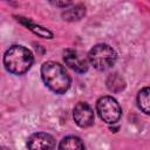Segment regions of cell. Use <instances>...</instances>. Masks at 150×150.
<instances>
[{
    "mask_svg": "<svg viewBox=\"0 0 150 150\" xmlns=\"http://www.w3.org/2000/svg\"><path fill=\"white\" fill-rule=\"evenodd\" d=\"M137 104L144 114L150 115V87H145L138 91Z\"/></svg>",
    "mask_w": 150,
    "mask_h": 150,
    "instance_id": "8",
    "label": "cell"
},
{
    "mask_svg": "<svg viewBox=\"0 0 150 150\" xmlns=\"http://www.w3.org/2000/svg\"><path fill=\"white\" fill-rule=\"evenodd\" d=\"M20 21H21L23 25H26L32 32H34L35 34H38L39 36H42V38H46V39L53 38V33L49 32L47 28H43V27H41V26H36V25H34V23H32L30 21H27V20H22V18H20Z\"/></svg>",
    "mask_w": 150,
    "mask_h": 150,
    "instance_id": "12",
    "label": "cell"
},
{
    "mask_svg": "<svg viewBox=\"0 0 150 150\" xmlns=\"http://www.w3.org/2000/svg\"><path fill=\"white\" fill-rule=\"evenodd\" d=\"M96 110L100 118L108 124H115L122 115V109L112 96L100 97L96 103Z\"/></svg>",
    "mask_w": 150,
    "mask_h": 150,
    "instance_id": "4",
    "label": "cell"
},
{
    "mask_svg": "<svg viewBox=\"0 0 150 150\" xmlns=\"http://www.w3.org/2000/svg\"><path fill=\"white\" fill-rule=\"evenodd\" d=\"M75 123L81 128H88L94 123V111L86 102H79L73 110Z\"/></svg>",
    "mask_w": 150,
    "mask_h": 150,
    "instance_id": "6",
    "label": "cell"
},
{
    "mask_svg": "<svg viewBox=\"0 0 150 150\" xmlns=\"http://www.w3.org/2000/svg\"><path fill=\"white\" fill-rule=\"evenodd\" d=\"M49 2L56 7H66L71 2V0H49Z\"/></svg>",
    "mask_w": 150,
    "mask_h": 150,
    "instance_id": "13",
    "label": "cell"
},
{
    "mask_svg": "<svg viewBox=\"0 0 150 150\" xmlns=\"http://www.w3.org/2000/svg\"><path fill=\"white\" fill-rule=\"evenodd\" d=\"M63 60H64L66 64L76 73L83 74L88 70L87 59L76 49H71V48L66 49L63 52Z\"/></svg>",
    "mask_w": 150,
    "mask_h": 150,
    "instance_id": "5",
    "label": "cell"
},
{
    "mask_svg": "<svg viewBox=\"0 0 150 150\" xmlns=\"http://www.w3.org/2000/svg\"><path fill=\"white\" fill-rule=\"evenodd\" d=\"M84 14H86V8L82 5H76L71 8L66 9V12L62 13V16L67 21H75L83 18Z\"/></svg>",
    "mask_w": 150,
    "mask_h": 150,
    "instance_id": "9",
    "label": "cell"
},
{
    "mask_svg": "<svg viewBox=\"0 0 150 150\" xmlns=\"http://www.w3.org/2000/svg\"><path fill=\"white\" fill-rule=\"evenodd\" d=\"M107 86L108 88L114 91V93H118L121 90L124 89V80L118 75V74H111L108 80H107Z\"/></svg>",
    "mask_w": 150,
    "mask_h": 150,
    "instance_id": "11",
    "label": "cell"
},
{
    "mask_svg": "<svg viewBox=\"0 0 150 150\" xmlns=\"http://www.w3.org/2000/svg\"><path fill=\"white\" fill-rule=\"evenodd\" d=\"M41 77L45 84L55 94H64L69 89L71 82L64 67L54 61H48L42 64Z\"/></svg>",
    "mask_w": 150,
    "mask_h": 150,
    "instance_id": "1",
    "label": "cell"
},
{
    "mask_svg": "<svg viewBox=\"0 0 150 150\" xmlns=\"http://www.w3.org/2000/svg\"><path fill=\"white\" fill-rule=\"evenodd\" d=\"M27 146L29 149H54L55 139L47 132H35L28 137Z\"/></svg>",
    "mask_w": 150,
    "mask_h": 150,
    "instance_id": "7",
    "label": "cell"
},
{
    "mask_svg": "<svg viewBox=\"0 0 150 150\" xmlns=\"http://www.w3.org/2000/svg\"><path fill=\"white\" fill-rule=\"evenodd\" d=\"M34 61L32 52L23 46H12L4 55V64L7 71L14 75H22L29 70Z\"/></svg>",
    "mask_w": 150,
    "mask_h": 150,
    "instance_id": "2",
    "label": "cell"
},
{
    "mask_svg": "<svg viewBox=\"0 0 150 150\" xmlns=\"http://www.w3.org/2000/svg\"><path fill=\"white\" fill-rule=\"evenodd\" d=\"M60 149H84V144L81 141V138L76 136H67L62 138V141L59 144Z\"/></svg>",
    "mask_w": 150,
    "mask_h": 150,
    "instance_id": "10",
    "label": "cell"
},
{
    "mask_svg": "<svg viewBox=\"0 0 150 150\" xmlns=\"http://www.w3.org/2000/svg\"><path fill=\"white\" fill-rule=\"evenodd\" d=\"M117 54L115 49L107 43H98L94 46L88 54V61L95 69L100 71L110 69L115 64Z\"/></svg>",
    "mask_w": 150,
    "mask_h": 150,
    "instance_id": "3",
    "label": "cell"
}]
</instances>
